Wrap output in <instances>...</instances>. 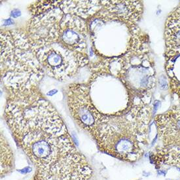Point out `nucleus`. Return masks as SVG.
<instances>
[{
	"label": "nucleus",
	"mask_w": 180,
	"mask_h": 180,
	"mask_svg": "<svg viewBox=\"0 0 180 180\" xmlns=\"http://www.w3.org/2000/svg\"><path fill=\"white\" fill-rule=\"evenodd\" d=\"M20 15V12L19 11H18L17 9H15L11 12V17H13V18H17L18 17H19Z\"/></svg>",
	"instance_id": "ddd939ff"
},
{
	"label": "nucleus",
	"mask_w": 180,
	"mask_h": 180,
	"mask_svg": "<svg viewBox=\"0 0 180 180\" xmlns=\"http://www.w3.org/2000/svg\"><path fill=\"white\" fill-rule=\"evenodd\" d=\"M142 105H135L117 115L104 114L92 138L104 153L120 160L134 162L143 150L140 138L147 125V112Z\"/></svg>",
	"instance_id": "f03ea898"
},
{
	"label": "nucleus",
	"mask_w": 180,
	"mask_h": 180,
	"mask_svg": "<svg viewBox=\"0 0 180 180\" xmlns=\"http://www.w3.org/2000/svg\"><path fill=\"white\" fill-rule=\"evenodd\" d=\"M7 90L5 119L17 144L36 166L33 180L91 178L92 168L38 86Z\"/></svg>",
	"instance_id": "f257e3e1"
},
{
	"label": "nucleus",
	"mask_w": 180,
	"mask_h": 180,
	"mask_svg": "<svg viewBox=\"0 0 180 180\" xmlns=\"http://www.w3.org/2000/svg\"><path fill=\"white\" fill-rule=\"evenodd\" d=\"M168 49L176 53H180V10L178 9L168 20L166 30Z\"/></svg>",
	"instance_id": "9b49d317"
},
{
	"label": "nucleus",
	"mask_w": 180,
	"mask_h": 180,
	"mask_svg": "<svg viewBox=\"0 0 180 180\" xmlns=\"http://www.w3.org/2000/svg\"><path fill=\"white\" fill-rule=\"evenodd\" d=\"M70 113L81 128L92 136L100 125L104 113L93 103L90 86L83 83H72L66 92Z\"/></svg>",
	"instance_id": "39448f33"
},
{
	"label": "nucleus",
	"mask_w": 180,
	"mask_h": 180,
	"mask_svg": "<svg viewBox=\"0 0 180 180\" xmlns=\"http://www.w3.org/2000/svg\"><path fill=\"white\" fill-rule=\"evenodd\" d=\"M60 8L64 14H73L87 20L102 9L100 1H61Z\"/></svg>",
	"instance_id": "9d476101"
},
{
	"label": "nucleus",
	"mask_w": 180,
	"mask_h": 180,
	"mask_svg": "<svg viewBox=\"0 0 180 180\" xmlns=\"http://www.w3.org/2000/svg\"><path fill=\"white\" fill-rule=\"evenodd\" d=\"M100 4L108 14L127 23L137 22L142 13L138 1H100Z\"/></svg>",
	"instance_id": "1a4fd4ad"
},
{
	"label": "nucleus",
	"mask_w": 180,
	"mask_h": 180,
	"mask_svg": "<svg viewBox=\"0 0 180 180\" xmlns=\"http://www.w3.org/2000/svg\"><path fill=\"white\" fill-rule=\"evenodd\" d=\"M13 166V153L8 143L1 136V175L4 176Z\"/></svg>",
	"instance_id": "f8f14e48"
},
{
	"label": "nucleus",
	"mask_w": 180,
	"mask_h": 180,
	"mask_svg": "<svg viewBox=\"0 0 180 180\" xmlns=\"http://www.w3.org/2000/svg\"><path fill=\"white\" fill-rule=\"evenodd\" d=\"M87 22L73 14H64L60 23L58 42L70 50L86 54Z\"/></svg>",
	"instance_id": "0eeeda50"
},
{
	"label": "nucleus",
	"mask_w": 180,
	"mask_h": 180,
	"mask_svg": "<svg viewBox=\"0 0 180 180\" xmlns=\"http://www.w3.org/2000/svg\"><path fill=\"white\" fill-rule=\"evenodd\" d=\"M163 143L170 146L180 147V112L176 110L160 115L155 119Z\"/></svg>",
	"instance_id": "6e6552de"
},
{
	"label": "nucleus",
	"mask_w": 180,
	"mask_h": 180,
	"mask_svg": "<svg viewBox=\"0 0 180 180\" xmlns=\"http://www.w3.org/2000/svg\"><path fill=\"white\" fill-rule=\"evenodd\" d=\"M1 77L7 89L38 86L45 72L22 30L1 32Z\"/></svg>",
	"instance_id": "7ed1b4c3"
},
{
	"label": "nucleus",
	"mask_w": 180,
	"mask_h": 180,
	"mask_svg": "<svg viewBox=\"0 0 180 180\" xmlns=\"http://www.w3.org/2000/svg\"><path fill=\"white\" fill-rule=\"evenodd\" d=\"M33 50L46 75L60 81L73 78L89 62L87 54L71 51L58 41Z\"/></svg>",
	"instance_id": "20e7f679"
},
{
	"label": "nucleus",
	"mask_w": 180,
	"mask_h": 180,
	"mask_svg": "<svg viewBox=\"0 0 180 180\" xmlns=\"http://www.w3.org/2000/svg\"><path fill=\"white\" fill-rule=\"evenodd\" d=\"M64 15L58 7L33 16L28 22L24 32L33 49L58 41L60 23Z\"/></svg>",
	"instance_id": "423d86ee"
}]
</instances>
